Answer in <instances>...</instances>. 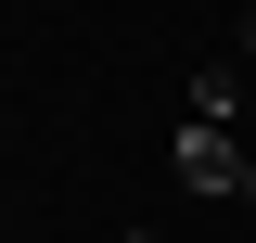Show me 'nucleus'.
Returning <instances> with one entry per match:
<instances>
[{
	"instance_id": "obj_3",
	"label": "nucleus",
	"mask_w": 256,
	"mask_h": 243,
	"mask_svg": "<svg viewBox=\"0 0 256 243\" xmlns=\"http://www.w3.org/2000/svg\"><path fill=\"white\" fill-rule=\"evenodd\" d=\"M244 77H256V13H244Z\"/></svg>"
},
{
	"instance_id": "obj_2",
	"label": "nucleus",
	"mask_w": 256,
	"mask_h": 243,
	"mask_svg": "<svg viewBox=\"0 0 256 243\" xmlns=\"http://www.w3.org/2000/svg\"><path fill=\"white\" fill-rule=\"evenodd\" d=\"M244 102H256V77H244V64H205V77H192V102H180V116H244Z\"/></svg>"
},
{
	"instance_id": "obj_1",
	"label": "nucleus",
	"mask_w": 256,
	"mask_h": 243,
	"mask_svg": "<svg viewBox=\"0 0 256 243\" xmlns=\"http://www.w3.org/2000/svg\"><path fill=\"white\" fill-rule=\"evenodd\" d=\"M180 192H218V205H256V154L230 141V116H180Z\"/></svg>"
}]
</instances>
